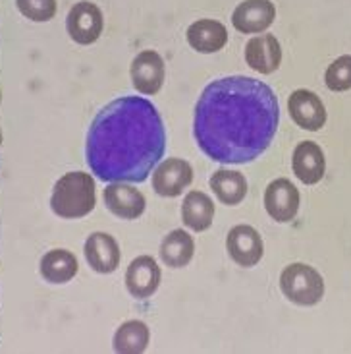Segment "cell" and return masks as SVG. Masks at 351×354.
I'll return each mask as SVG.
<instances>
[{"instance_id": "cell-1", "label": "cell", "mask_w": 351, "mask_h": 354, "mask_svg": "<svg viewBox=\"0 0 351 354\" xmlns=\"http://www.w3.org/2000/svg\"><path fill=\"white\" fill-rule=\"evenodd\" d=\"M280 106L274 91L255 77L214 80L195 105L193 136L209 159L224 165L255 161L274 140Z\"/></svg>"}, {"instance_id": "cell-2", "label": "cell", "mask_w": 351, "mask_h": 354, "mask_svg": "<svg viewBox=\"0 0 351 354\" xmlns=\"http://www.w3.org/2000/svg\"><path fill=\"white\" fill-rule=\"evenodd\" d=\"M164 149L162 118L145 97L108 103L93 118L86 140L87 165L103 182H145Z\"/></svg>"}, {"instance_id": "cell-3", "label": "cell", "mask_w": 351, "mask_h": 354, "mask_svg": "<svg viewBox=\"0 0 351 354\" xmlns=\"http://www.w3.org/2000/svg\"><path fill=\"white\" fill-rule=\"evenodd\" d=\"M97 188L91 174L68 173L54 184L50 207L62 219H81L95 209Z\"/></svg>"}, {"instance_id": "cell-4", "label": "cell", "mask_w": 351, "mask_h": 354, "mask_svg": "<svg viewBox=\"0 0 351 354\" xmlns=\"http://www.w3.org/2000/svg\"><path fill=\"white\" fill-rule=\"evenodd\" d=\"M280 288L284 297L299 306H314L324 297V281L321 273L305 263H292L280 275Z\"/></svg>"}, {"instance_id": "cell-5", "label": "cell", "mask_w": 351, "mask_h": 354, "mask_svg": "<svg viewBox=\"0 0 351 354\" xmlns=\"http://www.w3.org/2000/svg\"><path fill=\"white\" fill-rule=\"evenodd\" d=\"M68 33L79 45H93L101 37L105 28V18L101 8L93 2H77L70 10L66 19Z\"/></svg>"}, {"instance_id": "cell-6", "label": "cell", "mask_w": 351, "mask_h": 354, "mask_svg": "<svg viewBox=\"0 0 351 354\" xmlns=\"http://www.w3.org/2000/svg\"><path fill=\"white\" fill-rule=\"evenodd\" d=\"M193 182V169L185 159H164L152 174V188L162 198H176Z\"/></svg>"}, {"instance_id": "cell-7", "label": "cell", "mask_w": 351, "mask_h": 354, "mask_svg": "<svg viewBox=\"0 0 351 354\" xmlns=\"http://www.w3.org/2000/svg\"><path fill=\"white\" fill-rule=\"evenodd\" d=\"M133 87L143 95H157L164 84V60L154 50H143L130 68Z\"/></svg>"}, {"instance_id": "cell-8", "label": "cell", "mask_w": 351, "mask_h": 354, "mask_svg": "<svg viewBox=\"0 0 351 354\" xmlns=\"http://www.w3.org/2000/svg\"><path fill=\"white\" fill-rule=\"evenodd\" d=\"M226 248H228L230 258L234 259L237 266L253 268L263 258L265 244L257 229L249 225H237L228 232Z\"/></svg>"}, {"instance_id": "cell-9", "label": "cell", "mask_w": 351, "mask_h": 354, "mask_svg": "<svg viewBox=\"0 0 351 354\" xmlns=\"http://www.w3.org/2000/svg\"><path fill=\"white\" fill-rule=\"evenodd\" d=\"M266 213L278 223H290L299 211V190L288 178H278L268 184L265 192Z\"/></svg>"}, {"instance_id": "cell-10", "label": "cell", "mask_w": 351, "mask_h": 354, "mask_svg": "<svg viewBox=\"0 0 351 354\" xmlns=\"http://www.w3.org/2000/svg\"><path fill=\"white\" fill-rule=\"evenodd\" d=\"M290 116L294 122L303 130L317 132L326 122V109H324L321 97L309 91V89H297L290 95L288 101Z\"/></svg>"}, {"instance_id": "cell-11", "label": "cell", "mask_w": 351, "mask_h": 354, "mask_svg": "<svg viewBox=\"0 0 351 354\" xmlns=\"http://www.w3.org/2000/svg\"><path fill=\"white\" fill-rule=\"evenodd\" d=\"M276 8L270 0H243L232 14V24L239 33H263L272 26Z\"/></svg>"}, {"instance_id": "cell-12", "label": "cell", "mask_w": 351, "mask_h": 354, "mask_svg": "<svg viewBox=\"0 0 351 354\" xmlns=\"http://www.w3.org/2000/svg\"><path fill=\"white\" fill-rule=\"evenodd\" d=\"M161 268L151 256H139L126 271V288L133 298H149L161 285Z\"/></svg>"}, {"instance_id": "cell-13", "label": "cell", "mask_w": 351, "mask_h": 354, "mask_svg": "<svg viewBox=\"0 0 351 354\" xmlns=\"http://www.w3.org/2000/svg\"><path fill=\"white\" fill-rule=\"evenodd\" d=\"M103 198H105L108 211L114 213L120 219L133 221L141 217L145 211V196L130 184L112 182L110 186L105 188Z\"/></svg>"}, {"instance_id": "cell-14", "label": "cell", "mask_w": 351, "mask_h": 354, "mask_svg": "<svg viewBox=\"0 0 351 354\" xmlns=\"http://www.w3.org/2000/svg\"><path fill=\"white\" fill-rule=\"evenodd\" d=\"M86 259L97 273H112L120 266V246L114 236L93 232L86 242Z\"/></svg>"}, {"instance_id": "cell-15", "label": "cell", "mask_w": 351, "mask_h": 354, "mask_svg": "<svg viewBox=\"0 0 351 354\" xmlns=\"http://www.w3.org/2000/svg\"><path fill=\"white\" fill-rule=\"evenodd\" d=\"M245 60L259 74H272L282 62V47L274 35H257L245 45Z\"/></svg>"}, {"instance_id": "cell-16", "label": "cell", "mask_w": 351, "mask_h": 354, "mask_svg": "<svg viewBox=\"0 0 351 354\" xmlns=\"http://www.w3.org/2000/svg\"><path fill=\"white\" fill-rule=\"evenodd\" d=\"M295 176L299 180L311 186L323 180L324 171H326V161H324L323 149L314 142H301L294 149V159H292Z\"/></svg>"}, {"instance_id": "cell-17", "label": "cell", "mask_w": 351, "mask_h": 354, "mask_svg": "<svg viewBox=\"0 0 351 354\" xmlns=\"http://www.w3.org/2000/svg\"><path fill=\"white\" fill-rule=\"evenodd\" d=\"M188 43L203 55H212L226 47L228 31L217 19H197L188 29Z\"/></svg>"}, {"instance_id": "cell-18", "label": "cell", "mask_w": 351, "mask_h": 354, "mask_svg": "<svg viewBox=\"0 0 351 354\" xmlns=\"http://www.w3.org/2000/svg\"><path fill=\"white\" fill-rule=\"evenodd\" d=\"M214 217V203L207 194L199 190L190 192L181 203V221L185 227L195 232H203L212 225Z\"/></svg>"}, {"instance_id": "cell-19", "label": "cell", "mask_w": 351, "mask_h": 354, "mask_svg": "<svg viewBox=\"0 0 351 354\" xmlns=\"http://www.w3.org/2000/svg\"><path fill=\"white\" fill-rule=\"evenodd\" d=\"M77 258L70 250H50L41 259V275L47 283L64 285L77 275Z\"/></svg>"}, {"instance_id": "cell-20", "label": "cell", "mask_w": 351, "mask_h": 354, "mask_svg": "<svg viewBox=\"0 0 351 354\" xmlns=\"http://www.w3.org/2000/svg\"><path fill=\"white\" fill-rule=\"evenodd\" d=\"M195 244L193 239L185 230L176 229L170 234H166L161 244V258L162 261L172 269L185 268L193 259Z\"/></svg>"}, {"instance_id": "cell-21", "label": "cell", "mask_w": 351, "mask_h": 354, "mask_svg": "<svg viewBox=\"0 0 351 354\" xmlns=\"http://www.w3.org/2000/svg\"><path fill=\"white\" fill-rule=\"evenodd\" d=\"M210 188L224 205H237L247 196L245 176L237 171H228V169H222L212 174Z\"/></svg>"}, {"instance_id": "cell-22", "label": "cell", "mask_w": 351, "mask_h": 354, "mask_svg": "<svg viewBox=\"0 0 351 354\" xmlns=\"http://www.w3.org/2000/svg\"><path fill=\"white\" fill-rule=\"evenodd\" d=\"M149 345V327L139 319H130L118 327L114 335L116 353L139 354Z\"/></svg>"}, {"instance_id": "cell-23", "label": "cell", "mask_w": 351, "mask_h": 354, "mask_svg": "<svg viewBox=\"0 0 351 354\" xmlns=\"http://www.w3.org/2000/svg\"><path fill=\"white\" fill-rule=\"evenodd\" d=\"M326 86L332 91H348L351 89V57H340L334 60L332 64L326 70Z\"/></svg>"}, {"instance_id": "cell-24", "label": "cell", "mask_w": 351, "mask_h": 354, "mask_svg": "<svg viewBox=\"0 0 351 354\" xmlns=\"http://www.w3.org/2000/svg\"><path fill=\"white\" fill-rule=\"evenodd\" d=\"M18 10L28 19L48 21L57 14V0H16Z\"/></svg>"}]
</instances>
